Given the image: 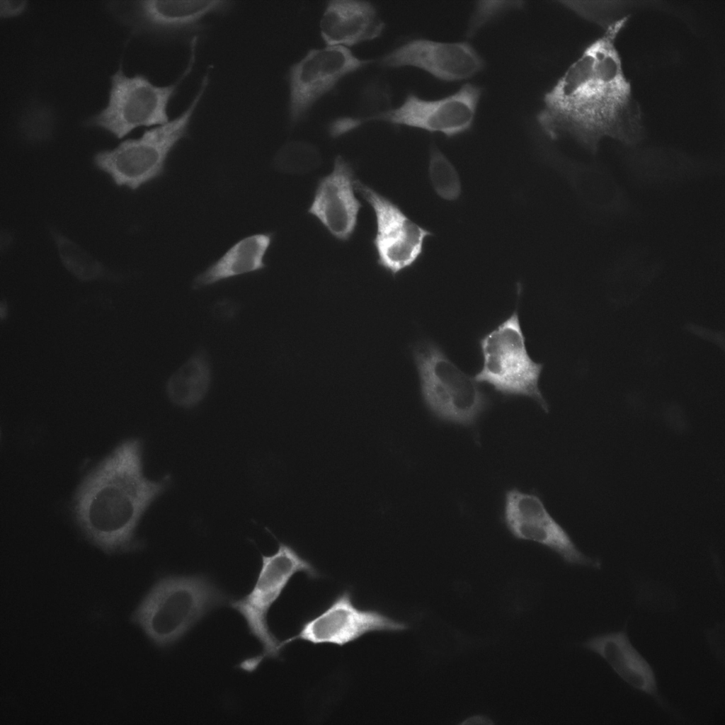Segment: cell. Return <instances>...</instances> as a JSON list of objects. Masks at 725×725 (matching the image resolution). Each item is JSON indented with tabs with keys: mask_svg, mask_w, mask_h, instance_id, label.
<instances>
[{
	"mask_svg": "<svg viewBox=\"0 0 725 725\" xmlns=\"http://www.w3.org/2000/svg\"><path fill=\"white\" fill-rule=\"evenodd\" d=\"M627 21L609 23L545 94L537 120L547 135L570 137L592 151L604 137L624 143L639 138L641 110L615 45Z\"/></svg>",
	"mask_w": 725,
	"mask_h": 725,
	"instance_id": "obj_1",
	"label": "cell"
},
{
	"mask_svg": "<svg viewBox=\"0 0 725 725\" xmlns=\"http://www.w3.org/2000/svg\"><path fill=\"white\" fill-rule=\"evenodd\" d=\"M142 444H120L84 479L73 502L77 524L86 537L108 553L138 547L137 527L149 506L167 488L170 478L147 479Z\"/></svg>",
	"mask_w": 725,
	"mask_h": 725,
	"instance_id": "obj_2",
	"label": "cell"
},
{
	"mask_svg": "<svg viewBox=\"0 0 725 725\" xmlns=\"http://www.w3.org/2000/svg\"><path fill=\"white\" fill-rule=\"evenodd\" d=\"M227 600L224 593L205 576H167L147 592L130 621L155 645L166 647Z\"/></svg>",
	"mask_w": 725,
	"mask_h": 725,
	"instance_id": "obj_3",
	"label": "cell"
},
{
	"mask_svg": "<svg viewBox=\"0 0 725 725\" xmlns=\"http://www.w3.org/2000/svg\"><path fill=\"white\" fill-rule=\"evenodd\" d=\"M209 82L207 72L186 108L167 123L145 131L139 138L125 140L113 149L97 152L93 159L95 166L108 174L116 185L132 190L159 177L170 153L188 135Z\"/></svg>",
	"mask_w": 725,
	"mask_h": 725,
	"instance_id": "obj_4",
	"label": "cell"
},
{
	"mask_svg": "<svg viewBox=\"0 0 725 725\" xmlns=\"http://www.w3.org/2000/svg\"><path fill=\"white\" fill-rule=\"evenodd\" d=\"M299 572L305 573L310 579L318 578L320 576L312 564L292 546L278 542L275 552L270 555L261 554V567L249 593L231 602V607L243 616L249 633L263 648L260 653L239 663L238 668L241 670L252 673L263 661L280 656L284 649L282 641L271 632L268 615L291 578Z\"/></svg>",
	"mask_w": 725,
	"mask_h": 725,
	"instance_id": "obj_5",
	"label": "cell"
},
{
	"mask_svg": "<svg viewBox=\"0 0 725 725\" xmlns=\"http://www.w3.org/2000/svg\"><path fill=\"white\" fill-rule=\"evenodd\" d=\"M197 42L198 38L191 40L188 64L170 84L155 85L140 74L129 77L119 69L110 78L107 105L88 118L85 125L103 129L121 139L136 127L167 123L169 104L195 62Z\"/></svg>",
	"mask_w": 725,
	"mask_h": 725,
	"instance_id": "obj_6",
	"label": "cell"
},
{
	"mask_svg": "<svg viewBox=\"0 0 725 725\" xmlns=\"http://www.w3.org/2000/svg\"><path fill=\"white\" fill-rule=\"evenodd\" d=\"M412 354L421 394L429 410L445 421L474 424L489 404L487 396L475 379L459 369L433 342L417 343Z\"/></svg>",
	"mask_w": 725,
	"mask_h": 725,
	"instance_id": "obj_7",
	"label": "cell"
},
{
	"mask_svg": "<svg viewBox=\"0 0 725 725\" xmlns=\"http://www.w3.org/2000/svg\"><path fill=\"white\" fill-rule=\"evenodd\" d=\"M483 357L477 382H485L506 396L523 395L535 400L543 410L548 405L538 381L543 365L530 357L517 310L479 341Z\"/></svg>",
	"mask_w": 725,
	"mask_h": 725,
	"instance_id": "obj_8",
	"label": "cell"
},
{
	"mask_svg": "<svg viewBox=\"0 0 725 725\" xmlns=\"http://www.w3.org/2000/svg\"><path fill=\"white\" fill-rule=\"evenodd\" d=\"M230 1L144 0L112 2L113 13L134 33L161 39L186 38L201 32L205 20L233 7Z\"/></svg>",
	"mask_w": 725,
	"mask_h": 725,
	"instance_id": "obj_9",
	"label": "cell"
},
{
	"mask_svg": "<svg viewBox=\"0 0 725 725\" xmlns=\"http://www.w3.org/2000/svg\"><path fill=\"white\" fill-rule=\"evenodd\" d=\"M369 62L357 57L346 47L327 45L310 50L291 65L287 73L290 125L301 122L313 105L341 79Z\"/></svg>",
	"mask_w": 725,
	"mask_h": 725,
	"instance_id": "obj_10",
	"label": "cell"
},
{
	"mask_svg": "<svg viewBox=\"0 0 725 725\" xmlns=\"http://www.w3.org/2000/svg\"><path fill=\"white\" fill-rule=\"evenodd\" d=\"M408 625L378 610L361 609L353 601L349 590L339 593L318 615L304 621L298 632L282 641L283 648L301 640L313 644L343 646L372 632H401Z\"/></svg>",
	"mask_w": 725,
	"mask_h": 725,
	"instance_id": "obj_11",
	"label": "cell"
},
{
	"mask_svg": "<svg viewBox=\"0 0 725 725\" xmlns=\"http://www.w3.org/2000/svg\"><path fill=\"white\" fill-rule=\"evenodd\" d=\"M355 188L370 205L375 215L377 230L372 244L377 264L393 275L412 266L423 253L424 240L432 233L370 186L355 181Z\"/></svg>",
	"mask_w": 725,
	"mask_h": 725,
	"instance_id": "obj_12",
	"label": "cell"
},
{
	"mask_svg": "<svg viewBox=\"0 0 725 725\" xmlns=\"http://www.w3.org/2000/svg\"><path fill=\"white\" fill-rule=\"evenodd\" d=\"M503 521L518 540L532 541L549 548L573 565L600 568V563L584 554L567 532L550 515L541 498L513 488L506 491Z\"/></svg>",
	"mask_w": 725,
	"mask_h": 725,
	"instance_id": "obj_13",
	"label": "cell"
},
{
	"mask_svg": "<svg viewBox=\"0 0 725 725\" xmlns=\"http://www.w3.org/2000/svg\"><path fill=\"white\" fill-rule=\"evenodd\" d=\"M480 96V89L469 84L438 100H424L409 93L400 106L380 115L375 121L453 137L471 128Z\"/></svg>",
	"mask_w": 725,
	"mask_h": 725,
	"instance_id": "obj_14",
	"label": "cell"
},
{
	"mask_svg": "<svg viewBox=\"0 0 725 725\" xmlns=\"http://www.w3.org/2000/svg\"><path fill=\"white\" fill-rule=\"evenodd\" d=\"M386 67H413L436 79L455 81L473 76L484 68V60L467 42H441L427 39L410 40L380 59Z\"/></svg>",
	"mask_w": 725,
	"mask_h": 725,
	"instance_id": "obj_15",
	"label": "cell"
},
{
	"mask_svg": "<svg viewBox=\"0 0 725 725\" xmlns=\"http://www.w3.org/2000/svg\"><path fill=\"white\" fill-rule=\"evenodd\" d=\"M355 181L350 164L337 156L333 171L319 181L308 209V213L342 241L349 240L355 231L362 207L354 193Z\"/></svg>",
	"mask_w": 725,
	"mask_h": 725,
	"instance_id": "obj_16",
	"label": "cell"
},
{
	"mask_svg": "<svg viewBox=\"0 0 725 725\" xmlns=\"http://www.w3.org/2000/svg\"><path fill=\"white\" fill-rule=\"evenodd\" d=\"M581 646L603 658L629 686L652 697L660 707L670 711L659 692L653 667L629 637L627 622L619 631L589 637L581 643Z\"/></svg>",
	"mask_w": 725,
	"mask_h": 725,
	"instance_id": "obj_17",
	"label": "cell"
},
{
	"mask_svg": "<svg viewBox=\"0 0 725 725\" xmlns=\"http://www.w3.org/2000/svg\"><path fill=\"white\" fill-rule=\"evenodd\" d=\"M384 29L375 7L363 1H331L320 21V33L329 46L347 47L372 40Z\"/></svg>",
	"mask_w": 725,
	"mask_h": 725,
	"instance_id": "obj_18",
	"label": "cell"
},
{
	"mask_svg": "<svg viewBox=\"0 0 725 725\" xmlns=\"http://www.w3.org/2000/svg\"><path fill=\"white\" fill-rule=\"evenodd\" d=\"M273 237V232H267L239 240L194 278L193 287L202 288L264 269L266 267L265 257Z\"/></svg>",
	"mask_w": 725,
	"mask_h": 725,
	"instance_id": "obj_19",
	"label": "cell"
},
{
	"mask_svg": "<svg viewBox=\"0 0 725 725\" xmlns=\"http://www.w3.org/2000/svg\"><path fill=\"white\" fill-rule=\"evenodd\" d=\"M210 367L206 354L192 355L169 379L166 392L171 401L182 408H192L206 395L210 383Z\"/></svg>",
	"mask_w": 725,
	"mask_h": 725,
	"instance_id": "obj_20",
	"label": "cell"
},
{
	"mask_svg": "<svg viewBox=\"0 0 725 725\" xmlns=\"http://www.w3.org/2000/svg\"><path fill=\"white\" fill-rule=\"evenodd\" d=\"M392 109V93L389 84L383 79L370 81L361 91L357 113L353 116L341 117L332 121L329 127L331 137H338L371 122Z\"/></svg>",
	"mask_w": 725,
	"mask_h": 725,
	"instance_id": "obj_21",
	"label": "cell"
},
{
	"mask_svg": "<svg viewBox=\"0 0 725 725\" xmlns=\"http://www.w3.org/2000/svg\"><path fill=\"white\" fill-rule=\"evenodd\" d=\"M321 154L312 143L290 141L283 144L273 159L274 166L287 173H307L321 164Z\"/></svg>",
	"mask_w": 725,
	"mask_h": 725,
	"instance_id": "obj_22",
	"label": "cell"
},
{
	"mask_svg": "<svg viewBox=\"0 0 725 725\" xmlns=\"http://www.w3.org/2000/svg\"><path fill=\"white\" fill-rule=\"evenodd\" d=\"M52 236L62 262L74 276L87 281L102 275L103 266L79 246L57 232Z\"/></svg>",
	"mask_w": 725,
	"mask_h": 725,
	"instance_id": "obj_23",
	"label": "cell"
},
{
	"mask_svg": "<svg viewBox=\"0 0 725 725\" xmlns=\"http://www.w3.org/2000/svg\"><path fill=\"white\" fill-rule=\"evenodd\" d=\"M428 172L433 189L440 197L455 200L459 196V175L451 162L434 144L430 147Z\"/></svg>",
	"mask_w": 725,
	"mask_h": 725,
	"instance_id": "obj_24",
	"label": "cell"
},
{
	"mask_svg": "<svg viewBox=\"0 0 725 725\" xmlns=\"http://www.w3.org/2000/svg\"><path fill=\"white\" fill-rule=\"evenodd\" d=\"M48 108L33 106L23 117L22 126L25 135L34 139H41L49 135L52 125V116Z\"/></svg>",
	"mask_w": 725,
	"mask_h": 725,
	"instance_id": "obj_25",
	"label": "cell"
},
{
	"mask_svg": "<svg viewBox=\"0 0 725 725\" xmlns=\"http://www.w3.org/2000/svg\"><path fill=\"white\" fill-rule=\"evenodd\" d=\"M521 2L482 1L479 2L471 17L469 33H474L481 25L502 12L518 7Z\"/></svg>",
	"mask_w": 725,
	"mask_h": 725,
	"instance_id": "obj_26",
	"label": "cell"
},
{
	"mask_svg": "<svg viewBox=\"0 0 725 725\" xmlns=\"http://www.w3.org/2000/svg\"><path fill=\"white\" fill-rule=\"evenodd\" d=\"M685 328L690 333L703 340L710 341L721 348L723 350H724V332L713 331L692 323L687 324Z\"/></svg>",
	"mask_w": 725,
	"mask_h": 725,
	"instance_id": "obj_27",
	"label": "cell"
},
{
	"mask_svg": "<svg viewBox=\"0 0 725 725\" xmlns=\"http://www.w3.org/2000/svg\"><path fill=\"white\" fill-rule=\"evenodd\" d=\"M27 4L26 1L1 0V18H12L21 14L25 10Z\"/></svg>",
	"mask_w": 725,
	"mask_h": 725,
	"instance_id": "obj_28",
	"label": "cell"
},
{
	"mask_svg": "<svg viewBox=\"0 0 725 725\" xmlns=\"http://www.w3.org/2000/svg\"><path fill=\"white\" fill-rule=\"evenodd\" d=\"M493 724V723L491 720V719H489V718H488V717H486L485 716H482V715L472 716L471 717H469V718L466 719L464 721L460 723V724H462V725H467V724L468 725H472V724L491 725V724Z\"/></svg>",
	"mask_w": 725,
	"mask_h": 725,
	"instance_id": "obj_29",
	"label": "cell"
},
{
	"mask_svg": "<svg viewBox=\"0 0 725 725\" xmlns=\"http://www.w3.org/2000/svg\"><path fill=\"white\" fill-rule=\"evenodd\" d=\"M0 310H1V312H0L1 313V318H4V315H6V304H4L3 303H1V309Z\"/></svg>",
	"mask_w": 725,
	"mask_h": 725,
	"instance_id": "obj_30",
	"label": "cell"
}]
</instances>
